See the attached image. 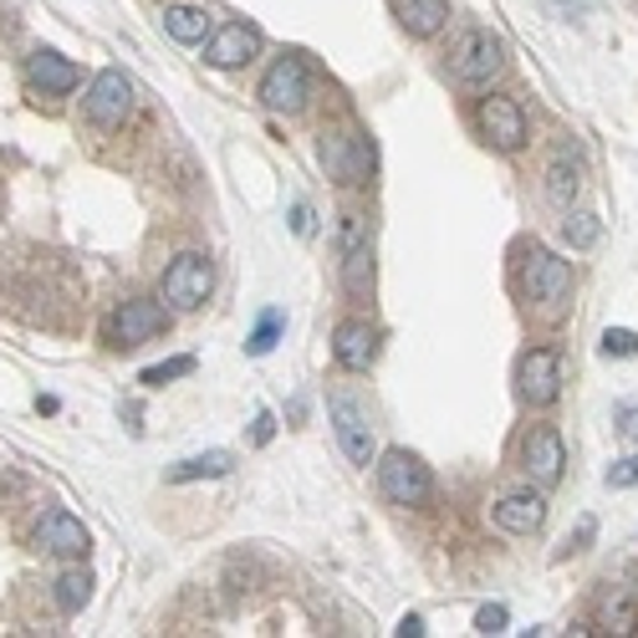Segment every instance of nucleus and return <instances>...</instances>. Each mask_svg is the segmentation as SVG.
I'll use <instances>...</instances> for the list:
<instances>
[{
  "label": "nucleus",
  "mask_w": 638,
  "mask_h": 638,
  "mask_svg": "<svg viewBox=\"0 0 638 638\" xmlns=\"http://www.w3.org/2000/svg\"><path fill=\"white\" fill-rule=\"evenodd\" d=\"M332 424H338V445L342 455L353 465H368L373 460V430H368V414L357 409L353 399H332Z\"/></svg>",
  "instance_id": "nucleus-14"
},
{
  "label": "nucleus",
  "mask_w": 638,
  "mask_h": 638,
  "mask_svg": "<svg viewBox=\"0 0 638 638\" xmlns=\"http://www.w3.org/2000/svg\"><path fill=\"white\" fill-rule=\"evenodd\" d=\"M184 373H194V357H169V363H153V368H144V384L163 388L169 378H184Z\"/></svg>",
  "instance_id": "nucleus-27"
},
{
  "label": "nucleus",
  "mask_w": 638,
  "mask_h": 638,
  "mask_svg": "<svg viewBox=\"0 0 638 638\" xmlns=\"http://www.w3.org/2000/svg\"><path fill=\"white\" fill-rule=\"evenodd\" d=\"M542 521H547V501H542V495H505V501L495 505V526L511 536H532Z\"/></svg>",
  "instance_id": "nucleus-16"
},
{
  "label": "nucleus",
  "mask_w": 638,
  "mask_h": 638,
  "mask_svg": "<svg viewBox=\"0 0 638 638\" xmlns=\"http://www.w3.org/2000/svg\"><path fill=\"white\" fill-rule=\"evenodd\" d=\"M399 21L409 36H434L449 21V0H399Z\"/></svg>",
  "instance_id": "nucleus-19"
},
{
  "label": "nucleus",
  "mask_w": 638,
  "mask_h": 638,
  "mask_svg": "<svg viewBox=\"0 0 638 638\" xmlns=\"http://www.w3.org/2000/svg\"><path fill=\"white\" fill-rule=\"evenodd\" d=\"M399 634H403V638H419V634H424V618H414V613H409V618L399 624Z\"/></svg>",
  "instance_id": "nucleus-35"
},
{
  "label": "nucleus",
  "mask_w": 638,
  "mask_h": 638,
  "mask_svg": "<svg viewBox=\"0 0 638 638\" xmlns=\"http://www.w3.org/2000/svg\"><path fill=\"white\" fill-rule=\"evenodd\" d=\"M378 490H384V501L394 505H424L430 501V465L409 455V449H388L384 460H378Z\"/></svg>",
  "instance_id": "nucleus-3"
},
{
  "label": "nucleus",
  "mask_w": 638,
  "mask_h": 638,
  "mask_svg": "<svg viewBox=\"0 0 638 638\" xmlns=\"http://www.w3.org/2000/svg\"><path fill=\"white\" fill-rule=\"evenodd\" d=\"M608 486L613 490H634L638 486V455H628V460L608 465Z\"/></svg>",
  "instance_id": "nucleus-29"
},
{
  "label": "nucleus",
  "mask_w": 638,
  "mask_h": 638,
  "mask_svg": "<svg viewBox=\"0 0 638 638\" xmlns=\"http://www.w3.org/2000/svg\"><path fill=\"white\" fill-rule=\"evenodd\" d=\"M342 286H348V297L353 301H368V292H373V251H368V240H357V246L342 251Z\"/></svg>",
  "instance_id": "nucleus-21"
},
{
  "label": "nucleus",
  "mask_w": 638,
  "mask_h": 638,
  "mask_svg": "<svg viewBox=\"0 0 638 638\" xmlns=\"http://www.w3.org/2000/svg\"><path fill=\"white\" fill-rule=\"evenodd\" d=\"M597 236H603L597 215H572V220H562V240L572 246V251H588V246H597Z\"/></svg>",
  "instance_id": "nucleus-26"
},
{
  "label": "nucleus",
  "mask_w": 638,
  "mask_h": 638,
  "mask_svg": "<svg viewBox=\"0 0 638 638\" xmlns=\"http://www.w3.org/2000/svg\"><path fill=\"white\" fill-rule=\"evenodd\" d=\"M476 123H480V134H486L495 149H505V153L526 144V113H521L516 98H480Z\"/></svg>",
  "instance_id": "nucleus-9"
},
{
  "label": "nucleus",
  "mask_w": 638,
  "mask_h": 638,
  "mask_svg": "<svg viewBox=\"0 0 638 638\" xmlns=\"http://www.w3.org/2000/svg\"><path fill=\"white\" fill-rule=\"evenodd\" d=\"M307 92H312V72H307V61L282 57L266 72V82H261V103H266L271 113H297V107L307 103Z\"/></svg>",
  "instance_id": "nucleus-7"
},
{
  "label": "nucleus",
  "mask_w": 638,
  "mask_h": 638,
  "mask_svg": "<svg viewBox=\"0 0 638 638\" xmlns=\"http://www.w3.org/2000/svg\"><path fill=\"white\" fill-rule=\"evenodd\" d=\"M603 353L608 357H638V332H628V327H608V332H603Z\"/></svg>",
  "instance_id": "nucleus-28"
},
{
  "label": "nucleus",
  "mask_w": 638,
  "mask_h": 638,
  "mask_svg": "<svg viewBox=\"0 0 638 638\" xmlns=\"http://www.w3.org/2000/svg\"><path fill=\"white\" fill-rule=\"evenodd\" d=\"M588 536H593V521H582L578 536H567V547H562V551H582V542H588Z\"/></svg>",
  "instance_id": "nucleus-34"
},
{
  "label": "nucleus",
  "mask_w": 638,
  "mask_h": 638,
  "mask_svg": "<svg viewBox=\"0 0 638 638\" xmlns=\"http://www.w3.org/2000/svg\"><path fill=\"white\" fill-rule=\"evenodd\" d=\"M36 547L52 551V557H82L92 547V536L72 511H46L42 526H36Z\"/></svg>",
  "instance_id": "nucleus-13"
},
{
  "label": "nucleus",
  "mask_w": 638,
  "mask_h": 638,
  "mask_svg": "<svg viewBox=\"0 0 638 638\" xmlns=\"http://www.w3.org/2000/svg\"><path fill=\"white\" fill-rule=\"evenodd\" d=\"M163 31H169L174 42L194 46V42H205L209 31H215V15H209L205 5H169V11H163Z\"/></svg>",
  "instance_id": "nucleus-18"
},
{
  "label": "nucleus",
  "mask_w": 638,
  "mask_h": 638,
  "mask_svg": "<svg viewBox=\"0 0 638 638\" xmlns=\"http://www.w3.org/2000/svg\"><path fill=\"white\" fill-rule=\"evenodd\" d=\"M562 465H567V455H562V440H557V430H532L526 434V445H521V470L536 480V486H557L562 480Z\"/></svg>",
  "instance_id": "nucleus-11"
},
{
  "label": "nucleus",
  "mask_w": 638,
  "mask_h": 638,
  "mask_svg": "<svg viewBox=\"0 0 638 638\" xmlns=\"http://www.w3.org/2000/svg\"><path fill=\"white\" fill-rule=\"evenodd\" d=\"M578 190H582V169H578V159H572V153H557V159L547 163V200H551L557 209H572Z\"/></svg>",
  "instance_id": "nucleus-20"
},
{
  "label": "nucleus",
  "mask_w": 638,
  "mask_h": 638,
  "mask_svg": "<svg viewBox=\"0 0 638 638\" xmlns=\"http://www.w3.org/2000/svg\"><path fill=\"white\" fill-rule=\"evenodd\" d=\"M255 52H261V31L246 26V21H230V26H220V31H209L205 36L209 67H246Z\"/></svg>",
  "instance_id": "nucleus-10"
},
{
  "label": "nucleus",
  "mask_w": 638,
  "mask_h": 638,
  "mask_svg": "<svg viewBox=\"0 0 638 638\" xmlns=\"http://www.w3.org/2000/svg\"><path fill=\"white\" fill-rule=\"evenodd\" d=\"M271 434H276V419H271V414H261V419H255V445H266Z\"/></svg>",
  "instance_id": "nucleus-33"
},
{
  "label": "nucleus",
  "mask_w": 638,
  "mask_h": 638,
  "mask_svg": "<svg viewBox=\"0 0 638 638\" xmlns=\"http://www.w3.org/2000/svg\"><path fill=\"white\" fill-rule=\"evenodd\" d=\"M292 225H297L301 236H312V209H307V205H297V209H292Z\"/></svg>",
  "instance_id": "nucleus-32"
},
{
  "label": "nucleus",
  "mask_w": 638,
  "mask_h": 638,
  "mask_svg": "<svg viewBox=\"0 0 638 638\" xmlns=\"http://www.w3.org/2000/svg\"><path fill=\"white\" fill-rule=\"evenodd\" d=\"M92 597V572L88 567H72V572H61L57 578V603H61V613H77L82 603Z\"/></svg>",
  "instance_id": "nucleus-23"
},
{
  "label": "nucleus",
  "mask_w": 638,
  "mask_h": 638,
  "mask_svg": "<svg viewBox=\"0 0 638 638\" xmlns=\"http://www.w3.org/2000/svg\"><path fill=\"white\" fill-rule=\"evenodd\" d=\"M516 388H521V399L536 403V409L557 403V394H562V363H557V353L551 348H532L516 368Z\"/></svg>",
  "instance_id": "nucleus-8"
},
{
  "label": "nucleus",
  "mask_w": 638,
  "mask_h": 638,
  "mask_svg": "<svg viewBox=\"0 0 638 638\" xmlns=\"http://www.w3.org/2000/svg\"><path fill=\"white\" fill-rule=\"evenodd\" d=\"M236 470V455L230 449H209V455H194V460H179L169 470V480H215V476H230Z\"/></svg>",
  "instance_id": "nucleus-22"
},
{
  "label": "nucleus",
  "mask_w": 638,
  "mask_h": 638,
  "mask_svg": "<svg viewBox=\"0 0 638 638\" xmlns=\"http://www.w3.org/2000/svg\"><path fill=\"white\" fill-rule=\"evenodd\" d=\"M618 434H624L628 445H638V409H624V414H618Z\"/></svg>",
  "instance_id": "nucleus-31"
},
{
  "label": "nucleus",
  "mask_w": 638,
  "mask_h": 638,
  "mask_svg": "<svg viewBox=\"0 0 638 638\" xmlns=\"http://www.w3.org/2000/svg\"><path fill=\"white\" fill-rule=\"evenodd\" d=\"M332 357H338L348 373H368L373 357H378V332L368 322H338L332 332Z\"/></svg>",
  "instance_id": "nucleus-15"
},
{
  "label": "nucleus",
  "mask_w": 638,
  "mask_h": 638,
  "mask_svg": "<svg viewBox=\"0 0 638 638\" xmlns=\"http://www.w3.org/2000/svg\"><path fill=\"white\" fill-rule=\"evenodd\" d=\"M26 77H31V88H42V92H72L77 88V67L67 57H57V52H36V57L26 61Z\"/></svg>",
  "instance_id": "nucleus-17"
},
{
  "label": "nucleus",
  "mask_w": 638,
  "mask_h": 638,
  "mask_svg": "<svg viewBox=\"0 0 638 638\" xmlns=\"http://www.w3.org/2000/svg\"><path fill=\"white\" fill-rule=\"evenodd\" d=\"M215 292V266H209L205 255H174V266L163 271V301L174 307V312H200Z\"/></svg>",
  "instance_id": "nucleus-5"
},
{
  "label": "nucleus",
  "mask_w": 638,
  "mask_h": 638,
  "mask_svg": "<svg viewBox=\"0 0 638 638\" xmlns=\"http://www.w3.org/2000/svg\"><path fill=\"white\" fill-rule=\"evenodd\" d=\"M153 332H163V307L149 297H138V301H123L118 317L107 322V338L118 342V348H138V342H149Z\"/></svg>",
  "instance_id": "nucleus-12"
},
{
  "label": "nucleus",
  "mask_w": 638,
  "mask_h": 638,
  "mask_svg": "<svg viewBox=\"0 0 638 638\" xmlns=\"http://www.w3.org/2000/svg\"><path fill=\"white\" fill-rule=\"evenodd\" d=\"M82 107H88V118L98 123V128H123L128 107H134V82H128L118 67H103V72L92 77Z\"/></svg>",
  "instance_id": "nucleus-6"
},
{
  "label": "nucleus",
  "mask_w": 638,
  "mask_h": 638,
  "mask_svg": "<svg viewBox=\"0 0 638 638\" xmlns=\"http://www.w3.org/2000/svg\"><path fill=\"white\" fill-rule=\"evenodd\" d=\"M501 67H505V46L486 26H465L455 36V46H449V72L460 77L465 88H486Z\"/></svg>",
  "instance_id": "nucleus-1"
},
{
  "label": "nucleus",
  "mask_w": 638,
  "mask_h": 638,
  "mask_svg": "<svg viewBox=\"0 0 638 638\" xmlns=\"http://www.w3.org/2000/svg\"><path fill=\"white\" fill-rule=\"evenodd\" d=\"M603 628H613V634H638V603L628 593L608 597L603 603Z\"/></svg>",
  "instance_id": "nucleus-24"
},
{
  "label": "nucleus",
  "mask_w": 638,
  "mask_h": 638,
  "mask_svg": "<svg viewBox=\"0 0 638 638\" xmlns=\"http://www.w3.org/2000/svg\"><path fill=\"white\" fill-rule=\"evenodd\" d=\"M322 169L338 184H368L373 174V144L357 128H327L322 134Z\"/></svg>",
  "instance_id": "nucleus-4"
},
{
  "label": "nucleus",
  "mask_w": 638,
  "mask_h": 638,
  "mask_svg": "<svg viewBox=\"0 0 638 638\" xmlns=\"http://www.w3.org/2000/svg\"><path fill=\"white\" fill-rule=\"evenodd\" d=\"M521 286H526V301H536L542 312H562L567 297H572V266L557 261L551 251L532 246L526 261H521Z\"/></svg>",
  "instance_id": "nucleus-2"
},
{
  "label": "nucleus",
  "mask_w": 638,
  "mask_h": 638,
  "mask_svg": "<svg viewBox=\"0 0 638 638\" xmlns=\"http://www.w3.org/2000/svg\"><path fill=\"white\" fill-rule=\"evenodd\" d=\"M282 322L286 317L271 307V312H261V322H255V332H251V342H246V353L251 357H266L271 348H276V338H282Z\"/></svg>",
  "instance_id": "nucleus-25"
},
{
  "label": "nucleus",
  "mask_w": 638,
  "mask_h": 638,
  "mask_svg": "<svg viewBox=\"0 0 638 638\" xmlns=\"http://www.w3.org/2000/svg\"><path fill=\"white\" fill-rule=\"evenodd\" d=\"M476 628L480 634H505V608L501 603H486V608L476 613Z\"/></svg>",
  "instance_id": "nucleus-30"
}]
</instances>
